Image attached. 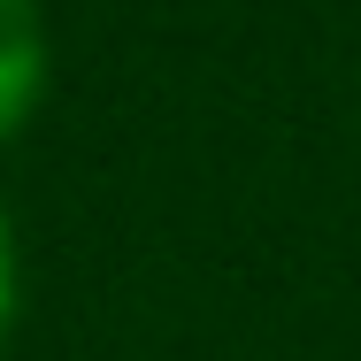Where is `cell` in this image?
<instances>
[{
    "mask_svg": "<svg viewBox=\"0 0 361 361\" xmlns=\"http://www.w3.org/2000/svg\"><path fill=\"white\" fill-rule=\"evenodd\" d=\"M8 323H16V254H8V216H0V346H8Z\"/></svg>",
    "mask_w": 361,
    "mask_h": 361,
    "instance_id": "2",
    "label": "cell"
},
{
    "mask_svg": "<svg viewBox=\"0 0 361 361\" xmlns=\"http://www.w3.org/2000/svg\"><path fill=\"white\" fill-rule=\"evenodd\" d=\"M47 85V23H39V0H0V139L31 116Z\"/></svg>",
    "mask_w": 361,
    "mask_h": 361,
    "instance_id": "1",
    "label": "cell"
}]
</instances>
